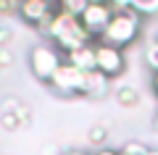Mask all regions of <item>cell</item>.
<instances>
[{
	"instance_id": "6da1fadb",
	"label": "cell",
	"mask_w": 158,
	"mask_h": 155,
	"mask_svg": "<svg viewBox=\"0 0 158 155\" xmlns=\"http://www.w3.org/2000/svg\"><path fill=\"white\" fill-rule=\"evenodd\" d=\"M45 37L50 39V45L61 53V55H66V53H71V50L77 47H85V45H90V34L82 29V24H79V18L69 16V13H61L56 8V16H53L50 27H48Z\"/></svg>"
},
{
	"instance_id": "7a4b0ae2",
	"label": "cell",
	"mask_w": 158,
	"mask_h": 155,
	"mask_svg": "<svg viewBox=\"0 0 158 155\" xmlns=\"http://www.w3.org/2000/svg\"><path fill=\"white\" fill-rule=\"evenodd\" d=\"M140 32H142V16H137L135 11H121V13H113L111 24L106 27V32H103V37L98 42L124 50L132 42H137Z\"/></svg>"
},
{
	"instance_id": "3957f363",
	"label": "cell",
	"mask_w": 158,
	"mask_h": 155,
	"mask_svg": "<svg viewBox=\"0 0 158 155\" xmlns=\"http://www.w3.org/2000/svg\"><path fill=\"white\" fill-rule=\"evenodd\" d=\"M61 63H63V55L53 47L50 42L34 45V47L29 50V71H32L40 82H45V84H50L53 74L58 71Z\"/></svg>"
},
{
	"instance_id": "277c9868",
	"label": "cell",
	"mask_w": 158,
	"mask_h": 155,
	"mask_svg": "<svg viewBox=\"0 0 158 155\" xmlns=\"http://www.w3.org/2000/svg\"><path fill=\"white\" fill-rule=\"evenodd\" d=\"M95 71H100L103 76H108L111 82L118 79L127 71L124 50L111 47V45H103V42H95Z\"/></svg>"
},
{
	"instance_id": "5b68a950",
	"label": "cell",
	"mask_w": 158,
	"mask_h": 155,
	"mask_svg": "<svg viewBox=\"0 0 158 155\" xmlns=\"http://www.w3.org/2000/svg\"><path fill=\"white\" fill-rule=\"evenodd\" d=\"M111 18H113V8L108 3H90L79 16V24L90 34L92 42H98L103 37V32H106V27L111 24Z\"/></svg>"
},
{
	"instance_id": "8992f818",
	"label": "cell",
	"mask_w": 158,
	"mask_h": 155,
	"mask_svg": "<svg viewBox=\"0 0 158 155\" xmlns=\"http://www.w3.org/2000/svg\"><path fill=\"white\" fill-rule=\"evenodd\" d=\"M82 79H85V74L79 71V68H74L71 63L63 61L61 66H58V71L53 74L50 87L56 89L58 95H63V97H77L79 89H82Z\"/></svg>"
},
{
	"instance_id": "52a82bcc",
	"label": "cell",
	"mask_w": 158,
	"mask_h": 155,
	"mask_svg": "<svg viewBox=\"0 0 158 155\" xmlns=\"http://www.w3.org/2000/svg\"><path fill=\"white\" fill-rule=\"evenodd\" d=\"M53 11H56V6L48 3V0H19V11L16 13L21 16V21H27L29 27L37 29Z\"/></svg>"
},
{
	"instance_id": "ba28073f",
	"label": "cell",
	"mask_w": 158,
	"mask_h": 155,
	"mask_svg": "<svg viewBox=\"0 0 158 155\" xmlns=\"http://www.w3.org/2000/svg\"><path fill=\"white\" fill-rule=\"evenodd\" d=\"M111 92V79L103 76L100 71H90L82 79V89H79V97H90V100H103Z\"/></svg>"
},
{
	"instance_id": "9c48e42d",
	"label": "cell",
	"mask_w": 158,
	"mask_h": 155,
	"mask_svg": "<svg viewBox=\"0 0 158 155\" xmlns=\"http://www.w3.org/2000/svg\"><path fill=\"white\" fill-rule=\"evenodd\" d=\"M63 61L71 63L74 68H79L82 74L95 71V42H90V45H85V47H77V50H71V53H66Z\"/></svg>"
},
{
	"instance_id": "30bf717a",
	"label": "cell",
	"mask_w": 158,
	"mask_h": 155,
	"mask_svg": "<svg viewBox=\"0 0 158 155\" xmlns=\"http://www.w3.org/2000/svg\"><path fill=\"white\" fill-rule=\"evenodd\" d=\"M90 6V0H56V8L61 13H69V16L79 18L82 16V11Z\"/></svg>"
},
{
	"instance_id": "8fae6325",
	"label": "cell",
	"mask_w": 158,
	"mask_h": 155,
	"mask_svg": "<svg viewBox=\"0 0 158 155\" xmlns=\"http://www.w3.org/2000/svg\"><path fill=\"white\" fill-rule=\"evenodd\" d=\"M116 100H118V105H124V108H135L137 103H140V95H137L135 87H118L116 89Z\"/></svg>"
},
{
	"instance_id": "7c38bea8",
	"label": "cell",
	"mask_w": 158,
	"mask_h": 155,
	"mask_svg": "<svg viewBox=\"0 0 158 155\" xmlns=\"http://www.w3.org/2000/svg\"><path fill=\"white\" fill-rule=\"evenodd\" d=\"M132 11L137 16H156L158 13V0H132Z\"/></svg>"
},
{
	"instance_id": "4fadbf2b",
	"label": "cell",
	"mask_w": 158,
	"mask_h": 155,
	"mask_svg": "<svg viewBox=\"0 0 158 155\" xmlns=\"http://www.w3.org/2000/svg\"><path fill=\"white\" fill-rule=\"evenodd\" d=\"M106 139H108V129L103 126V124H95V126H90V132H87V142H90L92 147L100 150L103 145H106Z\"/></svg>"
},
{
	"instance_id": "5bb4252c",
	"label": "cell",
	"mask_w": 158,
	"mask_h": 155,
	"mask_svg": "<svg viewBox=\"0 0 158 155\" xmlns=\"http://www.w3.org/2000/svg\"><path fill=\"white\" fill-rule=\"evenodd\" d=\"M145 63H148V68H153V74L158 71V37L145 47Z\"/></svg>"
},
{
	"instance_id": "9a60e30c",
	"label": "cell",
	"mask_w": 158,
	"mask_h": 155,
	"mask_svg": "<svg viewBox=\"0 0 158 155\" xmlns=\"http://www.w3.org/2000/svg\"><path fill=\"white\" fill-rule=\"evenodd\" d=\"M0 126H3V129H8V132H19V129H21V121H19V116H16V113L3 111V113H0Z\"/></svg>"
},
{
	"instance_id": "2e32d148",
	"label": "cell",
	"mask_w": 158,
	"mask_h": 155,
	"mask_svg": "<svg viewBox=\"0 0 158 155\" xmlns=\"http://www.w3.org/2000/svg\"><path fill=\"white\" fill-rule=\"evenodd\" d=\"M148 150H150V147L142 145V142H127L118 153H121V155H148Z\"/></svg>"
},
{
	"instance_id": "e0dca14e",
	"label": "cell",
	"mask_w": 158,
	"mask_h": 155,
	"mask_svg": "<svg viewBox=\"0 0 158 155\" xmlns=\"http://www.w3.org/2000/svg\"><path fill=\"white\" fill-rule=\"evenodd\" d=\"M19 11V0H0V13L3 16H11Z\"/></svg>"
},
{
	"instance_id": "ac0fdd59",
	"label": "cell",
	"mask_w": 158,
	"mask_h": 155,
	"mask_svg": "<svg viewBox=\"0 0 158 155\" xmlns=\"http://www.w3.org/2000/svg\"><path fill=\"white\" fill-rule=\"evenodd\" d=\"M108 6L113 8V13H121V11H132V0H106Z\"/></svg>"
},
{
	"instance_id": "d6986e66",
	"label": "cell",
	"mask_w": 158,
	"mask_h": 155,
	"mask_svg": "<svg viewBox=\"0 0 158 155\" xmlns=\"http://www.w3.org/2000/svg\"><path fill=\"white\" fill-rule=\"evenodd\" d=\"M13 63V53L8 47H0V68H8Z\"/></svg>"
},
{
	"instance_id": "ffe728a7",
	"label": "cell",
	"mask_w": 158,
	"mask_h": 155,
	"mask_svg": "<svg viewBox=\"0 0 158 155\" xmlns=\"http://www.w3.org/2000/svg\"><path fill=\"white\" fill-rule=\"evenodd\" d=\"M11 37H13V32H11V29H8V27H0V47H8Z\"/></svg>"
},
{
	"instance_id": "44dd1931",
	"label": "cell",
	"mask_w": 158,
	"mask_h": 155,
	"mask_svg": "<svg viewBox=\"0 0 158 155\" xmlns=\"http://www.w3.org/2000/svg\"><path fill=\"white\" fill-rule=\"evenodd\" d=\"M92 155H121L118 150H113V147H100V150H95Z\"/></svg>"
},
{
	"instance_id": "7402d4cb",
	"label": "cell",
	"mask_w": 158,
	"mask_h": 155,
	"mask_svg": "<svg viewBox=\"0 0 158 155\" xmlns=\"http://www.w3.org/2000/svg\"><path fill=\"white\" fill-rule=\"evenodd\" d=\"M153 89H156V95H158V71L153 74Z\"/></svg>"
},
{
	"instance_id": "603a6c76",
	"label": "cell",
	"mask_w": 158,
	"mask_h": 155,
	"mask_svg": "<svg viewBox=\"0 0 158 155\" xmlns=\"http://www.w3.org/2000/svg\"><path fill=\"white\" fill-rule=\"evenodd\" d=\"M63 155H87V153H82V150H69V153H63Z\"/></svg>"
},
{
	"instance_id": "cb8c5ba5",
	"label": "cell",
	"mask_w": 158,
	"mask_h": 155,
	"mask_svg": "<svg viewBox=\"0 0 158 155\" xmlns=\"http://www.w3.org/2000/svg\"><path fill=\"white\" fill-rule=\"evenodd\" d=\"M153 126H156V132H158V113H156V118H153Z\"/></svg>"
},
{
	"instance_id": "d4e9b609",
	"label": "cell",
	"mask_w": 158,
	"mask_h": 155,
	"mask_svg": "<svg viewBox=\"0 0 158 155\" xmlns=\"http://www.w3.org/2000/svg\"><path fill=\"white\" fill-rule=\"evenodd\" d=\"M148 155H158V150H153V147H150V150H148Z\"/></svg>"
},
{
	"instance_id": "484cf974",
	"label": "cell",
	"mask_w": 158,
	"mask_h": 155,
	"mask_svg": "<svg viewBox=\"0 0 158 155\" xmlns=\"http://www.w3.org/2000/svg\"><path fill=\"white\" fill-rule=\"evenodd\" d=\"M48 3H53V6H56V0H48Z\"/></svg>"
}]
</instances>
